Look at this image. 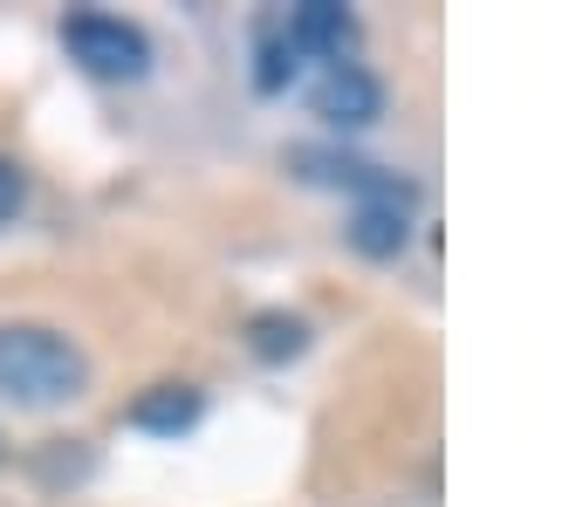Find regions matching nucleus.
Instances as JSON below:
<instances>
[{"label": "nucleus", "mask_w": 562, "mask_h": 507, "mask_svg": "<svg viewBox=\"0 0 562 507\" xmlns=\"http://www.w3.org/2000/svg\"><path fill=\"white\" fill-rule=\"evenodd\" d=\"M289 165H295L308 185L350 192V227H344V240L363 254V261H398V254H405L412 219H418V185L405 172H384V165H371V158L323 151V145L289 151Z\"/></svg>", "instance_id": "f257e3e1"}, {"label": "nucleus", "mask_w": 562, "mask_h": 507, "mask_svg": "<svg viewBox=\"0 0 562 507\" xmlns=\"http://www.w3.org/2000/svg\"><path fill=\"white\" fill-rule=\"evenodd\" d=\"M90 391V357L55 323H0V398L21 412H55Z\"/></svg>", "instance_id": "f03ea898"}, {"label": "nucleus", "mask_w": 562, "mask_h": 507, "mask_svg": "<svg viewBox=\"0 0 562 507\" xmlns=\"http://www.w3.org/2000/svg\"><path fill=\"white\" fill-rule=\"evenodd\" d=\"M63 48H69L76 69H90L103 82H137L151 69V35L124 14H103V8L63 14Z\"/></svg>", "instance_id": "7ed1b4c3"}, {"label": "nucleus", "mask_w": 562, "mask_h": 507, "mask_svg": "<svg viewBox=\"0 0 562 507\" xmlns=\"http://www.w3.org/2000/svg\"><path fill=\"white\" fill-rule=\"evenodd\" d=\"M308 103H316V117L329 131H363V124L384 117V82L363 69V63H329Z\"/></svg>", "instance_id": "20e7f679"}, {"label": "nucleus", "mask_w": 562, "mask_h": 507, "mask_svg": "<svg viewBox=\"0 0 562 507\" xmlns=\"http://www.w3.org/2000/svg\"><path fill=\"white\" fill-rule=\"evenodd\" d=\"M281 35L295 42V55H323V63H357V14L344 0H302L281 14Z\"/></svg>", "instance_id": "39448f33"}, {"label": "nucleus", "mask_w": 562, "mask_h": 507, "mask_svg": "<svg viewBox=\"0 0 562 507\" xmlns=\"http://www.w3.org/2000/svg\"><path fill=\"white\" fill-rule=\"evenodd\" d=\"M200 412H206V398H200V391H192V384H151L145 398H137V405L124 412V418H131L137 432L179 439V432H192V426H200Z\"/></svg>", "instance_id": "423d86ee"}, {"label": "nucleus", "mask_w": 562, "mask_h": 507, "mask_svg": "<svg viewBox=\"0 0 562 507\" xmlns=\"http://www.w3.org/2000/svg\"><path fill=\"white\" fill-rule=\"evenodd\" d=\"M295 69H302L295 42L281 35V21H268V27H261V42H255V90H261V97H281V90L295 82Z\"/></svg>", "instance_id": "0eeeda50"}, {"label": "nucleus", "mask_w": 562, "mask_h": 507, "mask_svg": "<svg viewBox=\"0 0 562 507\" xmlns=\"http://www.w3.org/2000/svg\"><path fill=\"white\" fill-rule=\"evenodd\" d=\"M247 343H255L261 363H289V357L308 350V323H302V316H281V308H268V316L247 323Z\"/></svg>", "instance_id": "6e6552de"}, {"label": "nucleus", "mask_w": 562, "mask_h": 507, "mask_svg": "<svg viewBox=\"0 0 562 507\" xmlns=\"http://www.w3.org/2000/svg\"><path fill=\"white\" fill-rule=\"evenodd\" d=\"M27 206V179H21V165L14 158H0V227Z\"/></svg>", "instance_id": "1a4fd4ad"}, {"label": "nucleus", "mask_w": 562, "mask_h": 507, "mask_svg": "<svg viewBox=\"0 0 562 507\" xmlns=\"http://www.w3.org/2000/svg\"><path fill=\"white\" fill-rule=\"evenodd\" d=\"M0 466H8V439H0Z\"/></svg>", "instance_id": "9d476101"}]
</instances>
